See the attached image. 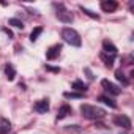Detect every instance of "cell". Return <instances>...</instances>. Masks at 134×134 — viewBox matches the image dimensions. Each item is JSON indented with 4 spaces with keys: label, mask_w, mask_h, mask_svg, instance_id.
I'll return each mask as SVG.
<instances>
[{
    "label": "cell",
    "mask_w": 134,
    "mask_h": 134,
    "mask_svg": "<svg viewBox=\"0 0 134 134\" xmlns=\"http://www.w3.org/2000/svg\"><path fill=\"white\" fill-rule=\"evenodd\" d=\"M99 101H103L104 104H107V106H109V107H112V109H115V107H117V104H115L109 96H99Z\"/></svg>",
    "instance_id": "9a60e30c"
},
{
    "label": "cell",
    "mask_w": 134,
    "mask_h": 134,
    "mask_svg": "<svg viewBox=\"0 0 134 134\" xmlns=\"http://www.w3.org/2000/svg\"><path fill=\"white\" fill-rule=\"evenodd\" d=\"M5 76H7L8 81H13L14 76H16V70H14V66H13L11 63H8V65L5 66Z\"/></svg>",
    "instance_id": "8fae6325"
},
{
    "label": "cell",
    "mask_w": 134,
    "mask_h": 134,
    "mask_svg": "<svg viewBox=\"0 0 134 134\" xmlns=\"http://www.w3.org/2000/svg\"><path fill=\"white\" fill-rule=\"evenodd\" d=\"M73 88L77 90V92H81V93H85L87 92V85L84 82H81V81H74L73 82Z\"/></svg>",
    "instance_id": "4fadbf2b"
},
{
    "label": "cell",
    "mask_w": 134,
    "mask_h": 134,
    "mask_svg": "<svg viewBox=\"0 0 134 134\" xmlns=\"http://www.w3.org/2000/svg\"><path fill=\"white\" fill-rule=\"evenodd\" d=\"M55 7H57V18L62 22H65V24H71L73 22V14L66 10L63 5H55Z\"/></svg>",
    "instance_id": "3957f363"
},
{
    "label": "cell",
    "mask_w": 134,
    "mask_h": 134,
    "mask_svg": "<svg viewBox=\"0 0 134 134\" xmlns=\"http://www.w3.org/2000/svg\"><path fill=\"white\" fill-rule=\"evenodd\" d=\"M41 33H43V29H41V27H36V29H33V30H32V33H30V41H33V43H35Z\"/></svg>",
    "instance_id": "5bb4252c"
},
{
    "label": "cell",
    "mask_w": 134,
    "mask_h": 134,
    "mask_svg": "<svg viewBox=\"0 0 134 134\" xmlns=\"http://www.w3.org/2000/svg\"><path fill=\"white\" fill-rule=\"evenodd\" d=\"M101 58L104 60V63H106V66H109V68H110V66H112V63H114V57H107L104 52L101 54Z\"/></svg>",
    "instance_id": "e0dca14e"
},
{
    "label": "cell",
    "mask_w": 134,
    "mask_h": 134,
    "mask_svg": "<svg viewBox=\"0 0 134 134\" xmlns=\"http://www.w3.org/2000/svg\"><path fill=\"white\" fill-rule=\"evenodd\" d=\"M11 129V123L7 120V118H2L0 120V134H8Z\"/></svg>",
    "instance_id": "30bf717a"
},
{
    "label": "cell",
    "mask_w": 134,
    "mask_h": 134,
    "mask_svg": "<svg viewBox=\"0 0 134 134\" xmlns=\"http://www.w3.org/2000/svg\"><path fill=\"white\" fill-rule=\"evenodd\" d=\"M81 10H82V11H84V13H85L87 16H90V18H93V19H99V16H98V14H95V13H92L90 10L84 8V7H81Z\"/></svg>",
    "instance_id": "d6986e66"
},
{
    "label": "cell",
    "mask_w": 134,
    "mask_h": 134,
    "mask_svg": "<svg viewBox=\"0 0 134 134\" xmlns=\"http://www.w3.org/2000/svg\"><path fill=\"white\" fill-rule=\"evenodd\" d=\"M114 123H115L117 126L125 128V129H129V128H131V120H129L126 115H118V117H115V118H114Z\"/></svg>",
    "instance_id": "5b68a950"
},
{
    "label": "cell",
    "mask_w": 134,
    "mask_h": 134,
    "mask_svg": "<svg viewBox=\"0 0 134 134\" xmlns=\"http://www.w3.org/2000/svg\"><path fill=\"white\" fill-rule=\"evenodd\" d=\"M60 51H62V44H55V46H52V47L46 52V57H47L49 60H54V58L60 54Z\"/></svg>",
    "instance_id": "ba28073f"
},
{
    "label": "cell",
    "mask_w": 134,
    "mask_h": 134,
    "mask_svg": "<svg viewBox=\"0 0 134 134\" xmlns=\"http://www.w3.org/2000/svg\"><path fill=\"white\" fill-rule=\"evenodd\" d=\"M71 112H73V110H71V107L65 104V106H62V107H60V110H58V115H57V118H58V120H62V118H65V117H68V115H70Z\"/></svg>",
    "instance_id": "7c38bea8"
},
{
    "label": "cell",
    "mask_w": 134,
    "mask_h": 134,
    "mask_svg": "<svg viewBox=\"0 0 134 134\" xmlns=\"http://www.w3.org/2000/svg\"><path fill=\"white\" fill-rule=\"evenodd\" d=\"M81 112H82V115L85 118H90V120H98V118H103L106 115L104 109L96 107V106H90V104H82Z\"/></svg>",
    "instance_id": "6da1fadb"
},
{
    "label": "cell",
    "mask_w": 134,
    "mask_h": 134,
    "mask_svg": "<svg viewBox=\"0 0 134 134\" xmlns=\"http://www.w3.org/2000/svg\"><path fill=\"white\" fill-rule=\"evenodd\" d=\"M117 2H107V0H106V2H101V8L106 11V13H112V11H115L117 10Z\"/></svg>",
    "instance_id": "9c48e42d"
},
{
    "label": "cell",
    "mask_w": 134,
    "mask_h": 134,
    "mask_svg": "<svg viewBox=\"0 0 134 134\" xmlns=\"http://www.w3.org/2000/svg\"><path fill=\"white\" fill-rule=\"evenodd\" d=\"M62 38L65 40V43H68L71 46H76V47H79L82 44V40H81L79 33L74 29H70V27H66V29L62 30Z\"/></svg>",
    "instance_id": "7a4b0ae2"
},
{
    "label": "cell",
    "mask_w": 134,
    "mask_h": 134,
    "mask_svg": "<svg viewBox=\"0 0 134 134\" xmlns=\"http://www.w3.org/2000/svg\"><path fill=\"white\" fill-rule=\"evenodd\" d=\"M103 49H104V54H110V57H115L117 55V47L110 41H107V40L103 43Z\"/></svg>",
    "instance_id": "8992f818"
},
{
    "label": "cell",
    "mask_w": 134,
    "mask_h": 134,
    "mask_svg": "<svg viewBox=\"0 0 134 134\" xmlns=\"http://www.w3.org/2000/svg\"><path fill=\"white\" fill-rule=\"evenodd\" d=\"M8 24L10 25H13V27H16V29H24V24H22V21H19V19H10L8 21Z\"/></svg>",
    "instance_id": "2e32d148"
},
{
    "label": "cell",
    "mask_w": 134,
    "mask_h": 134,
    "mask_svg": "<svg viewBox=\"0 0 134 134\" xmlns=\"http://www.w3.org/2000/svg\"><path fill=\"white\" fill-rule=\"evenodd\" d=\"M35 110L40 112V114H46V112L49 110V101H47V99H41V101H38V103L35 104Z\"/></svg>",
    "instance_id": "52a82bcc"
},
{
    "label": "cell",
    "mask_w": 134,
    "mask_h": 134,
    "mask_svg": "<svg viewBox=\"0 0 134 134\" xmlns=\"http://www.w3.org/2000/svg\"><path fill=\"white\" fill-rule=\"evenodd\" d=\"M101 85H103V88L106 90V92H109L110 95H120L121 93V88H118L117 85H114L110 81H107V79H103L101 81Z\"/></svg>",
    "instance_id": "277c9868"
},
{
    "label": "cell",
    "mask_w": 134,
    "mask_h": 134,
    "mask_svg": "<svg viewBox=\"0 0 134 134\" xmlns=\"http://www.w3.org/2000/svg\"><path fill=\"white\" fill-rule=\"evenodd\" d=\"M115 77H117V81H120L123 85H126V84H128V79L125 77V74H123L121 71H117V73H115Z\"/></svg>",
    "instance_id": "ac0fdd59"
},
{
    "label": "cell",
    "mask_w": 134,
    "mask_h": 134,
    "mask_svg": "<svg viewBox=\"0 0 134 134\" xmlns=\"http://www.w3.org/2000/svg\"><path fill=\"white\" fill-rule=\"evenodd\" d=\"M65 98H82V93H74V92H66Z\"/></svg>",
    "instance_id": "ffe728a7"
}]
</instances>
